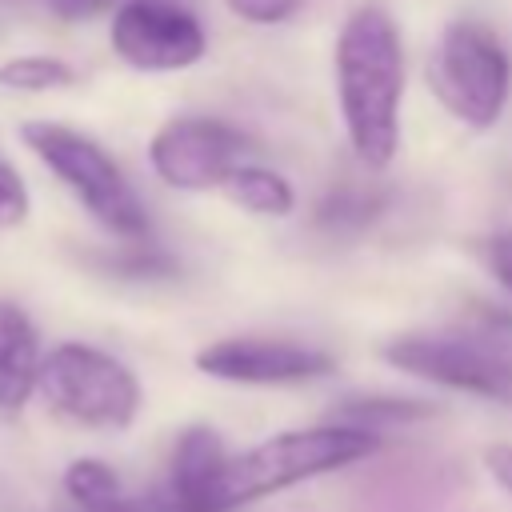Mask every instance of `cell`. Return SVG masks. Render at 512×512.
<instances>
[{
  "label": "cell",
  "instance_id": "6da1fadb",
  "mask_svg": "<svg viewBox=\"0 0 512 512\" xmlns=\"http://www.w3.org/2000/svg\"><path fill=\"white\" fill-rule=\"evenodd\" d=\"M336 104L356 160L388 168L400 148L404 112V44L396 20L380 4H360L344 16L336 52Z\"/></svg>",
  "mask_w": 512,
  "mask_h": 512
},
{
  "label": "cell",
  "instance_id": "7a4b0ae2",
  "mask_svg": "<svg viewBox=\"0 0 512 512\" xmlns=\"http://www.w3.org/2000/svg\"><path fill=\"white\" fill-rule=\"evenodd\" d=\"M376 448H380V432L340 424V420L276 432V436L228 456L220 488H216V512H232V508L264 500V496H280L304 480L352 468V464L368 460Z\"/></svg>",
  "mask_w": 512,
  "mask_h": 512
},
{
  "label": "cell",
  "instance_id": "3957f363",
  "mask_svg": "<svg viewBox=\"0 0 512 512\" xmlns=\"http://www.w3.org/2000/svg\"><path fill=\"white\" fill-rule=\"evenodd\" d=\"M20 140L104 232H112L120 240L148 236V212H144L132 180L124 176V168L112 160V152L104 144H96L92 136H84L72 124H56V120L20 124Z\"/></svg>",
  "mask_w": 512,
  "mask_h": 512
},
{
  "label": "cell",
  "instance_id": "277c9868",
  "mask_svg": "<svg viewBox=\"0 0 512 512\" xmlns=\"http://www.w3.org/2000/svg\"><path fill=\"white\" fill-rule=\"evenodd\" d=\"M36 396L60 420L88 432H124L144 404L136 372L120 356L80 340H64L44 352Z\"/></svg>",
  "mask_w": 512,
  "mask_h": 512
},
{
  "label": "cell",
  "instance_id": "5b68a950",
  "mask_svg": "<svg viewBox=\"0 0 512 512\" xmlns=\"http://www.w3.org/2000/svg\"><path fill=\"white\" fill-rule=\"evenodd\" d=\"M428 76L440 104L476 132L492 128L512 96V60L500 36L472 20H456L440 32Z\"/></svg>",
  "mask_w": 512,
  "mask_h": 512
},
{
  "label": "cell",
  "instance_id": "8992f818",
  "mask_svg": "<svg viewBox=\"0 0 512 512\" xmlns=\"http://www.w3.org/2000/svg\"><path fill=\"white\" fill-rule=\"evenodd\" d=\"M396 372L512 408V352L480 332H404L380 352Z\"/></svg>",
  "mask_w": 512,
  "mask_h": 512
},
{
  "label": "cell",
  "instance_id": "52a82bcc",
  "mask_svg": "<svg viewBox=\"0 0 512 512\" xmlns=\"http://www.w3.org/2000/svg\"><path fill=\"white\" fill-rule=\"evenodd\" d=\"M252 152L256 140L216 116H176L148 140L152 172L176 192L224 188L240 164H252Z\"/></svg>",
  "mask_w": 512,
  "mask_h": 512
},
{
  "label": "cell",
  "instance_id": "ba28073f",
  "mask_svg": "<svg viewBox=\"0 0 512 512\" xmlns=\"http://www.w3.org/2000/svg\"><path fill=\"white\" fill-rule=\"evenodd\" d=\"M112 52L136 72H184L208 52V32L176 0H124L112 12Z\"/></svg>",
  "mask_w": 512,
  "mask_h": 512
},
{
  "label": "cell",
  "instance_id": "9c48e42d",
  "mask_svg": "<svg viewBox=\"0 0 512 512\" xmlns=\"http://www.w3.org/2000/svg\"><path fill=\"white\" fill-rule=\"evenodd\" d=\"M196 368L224 384H252V388H284L332 376V352L288 340V336H224L196 352Z\"/></svg>",
  "mask_w": 512,
  "mask_h": 512
},
{
  "label": "cell",
  "instance_id": "30bf717a",
  "mask_svg": "<svg viewBox=\"0 0 512 512\" xmlns=\"http://www.w3.org/2000/svg\"><path fill=\"white\" fill-rule=\"evenodd\" d=\"M228 444L212 424H188L168 460V480L156 492L164 512H216V488L228 464Z\"/></svg>",
  "mask_w": 512,
  "mask_h": 512
},
{
  "label": "cell",
  "instance_id": "8fae6325",
  "mask_svg": "<svg viewBox=\"0 0 512 512\" xmlns=\"http://www.w3.org/2000/svg\"><path fill=\"white\" fill-rule=\"evenodd\" d=\"M44 348L32 316L16 300H0V416H20L40 392Z\"/></svg>",
  "mask_w": 512,
  "mask_h": 512
},
{
  "label": "cell",
  "instance_id": "7c38bea8",
  "mask_svg": "<svg viewBox=\"0 0 512 512\" xmlns=\"http://www.w3.org/2000/svg\"><path fill=\"white\" fill-rule=\"evenodd\" d=\"M64 492L76 512H164L160 496H132L100 456H76L64 468Z\"/></svg>",
  "mask_w": 512,
  "mask_h": 512
},
{
  "label": "cell",
  "instance_id": "4fadbf2b",
  "mask_svg": "<svg viewBox=\"0 0 512 512\" xmlns=\"http://www.w3.org/2000/svg\"><path fill=\"white\" fill-rule=\"evenodd\" d=\"M220 192L236 208H244L252 216H268V220L292 216V208H296V188L288 184V176H280L276 168H264V164H240L224 180Z\"/></svg>",
  "mask_w": 512,
  "mask_h": 512
},
{
  "label": "cell",
  "instance_id": "5bb4252c",
  "mask_svg": "<svg viewBox=\"0 0 512 512\" xmlns=\"http://www.w3.org/2000/svg\"><path fill=\"white\" fill-rule=\"evenodd\" d=\"M72 84H76V68L60 56L28 52V56H8L0 64V88H12V92H56Z\"/></svg>",
  "mask_w": 512,
  "mask_h": 512
},
{
  "label": "cell",
  "instance_id": "9a60e30c",
  "mask_svg": "<svg viewBox=\"0 0 512 512\" xmlns=\"http://www.w3.org/2000/svg\"><path fill=\"white\" fill-rule=\"evenodd\" d=\"M380 196L364 192V188H332L320 208H316V224L328 232H360L380 216Z\"/></svg>",
  "mask_w": 512,
  "mask_h": 512
},
{
  "label": "cell",
  "instance_id": "2e32d148",
  "mask_svg": "<svg viewBox=\"0 0 512 512\" xmlns=\"http://www.w3.org/2000/svg\"><path fill=\"white\" fill-rule=\"evenodd\" d=\"M420 416H432V404L408 400V396H352L340 404V424H356L372 432H380V424L420 420Z\"/></svg>",
  "mask_w": 512,
  "mask_h": 512
},
{
  "label": "cell",
  "instance_id": "e0dca14e",
  "mask_svg": "<svg viewBox=\"0 0 512 512\" xmlns=\"http://www.w3.org/2000/svg\"><path fill=\"white\" fill-rule=\"evenodd\" d=\"M32 212V200H28V184L24 176L0 160V228H16L24 224Z\"/></svg>",
  "mask_w": 512,
  "mask_h": 512
},
{
  "label": "cell",
  "instance_id": "ac0fdd59",
  "mask_svg": "<svg viewBox=\"0 0 512 512\" xmlns=\"http://www.w3.org/2000/svg\"><path fill=\"white\" fill-rule=\"evenodd\" d=\"M304 8V0H228V12L248 24H284Z\"/></svg>",
  "mask_w": 512,
  "mask_h": 512
},
{
  "label": "cell",
  "instance_id": "d6986e66",
  "mask_svg": "<svg viewBox=\"0 0 512 512\" xmlns=\"http://www.w3.org/2000/svg\"><path fill=\"white\" fill-rule=\"evenodd\" d=\"M124 0H44V8L56 16V20H68V24H84V20H96L104 12H116Z\"/></svg>",
  "mask_w": 512,
  "mask_h": 512
},
{
  "label": "cell",
  "instance_id": "ffe728a7",
  "mask_svg": "<svg viewBox=\"0 0 512 512\" xmlns=\"http://www.w3.org/2000/svg\"><path fill=\"white\" fill-rule=\"evenodd\" d=\"M484 264L496 276V284L512 296V232H496L484 240Z\"/></svg>",
  "mask_w": 512,
  "mask_h": 512
},
{
  "label": "cell",
  "instance_id": "44dd1931",
  "mask_svg": "<svg viewBox=\"0 0 512 512\" xmlns=\"http://www.w3.org/2000/svg\"><path fill=\"white\" fill-rule=\"evenodd\" d=\"M484 468L504 488V496L512 500V444H488L484 448Z\"/></svg>",
  "mask_w": 512,
  "mask_h": 512
}]
</instances>
